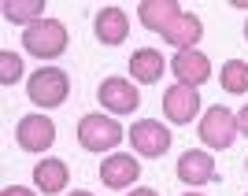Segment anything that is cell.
Wrapping results in <instances>:
<instances>
[{"label":"cell","instance_id":"1","mask_svg":"<svg viewBox=\"0 0 248 196\" xmlns=\"http://www.w3.org/2000/svg\"><path fill=\"white\" fill-rule=\"evenodd\" d=\"M67 26L60 19H37L30 26H22V48L37 56V60H56L67 52Z\"/></svg>","mask_w":248,"mask_h":196},{"label":"cell","instance_id":"12","mask_svg":"<svg viewBox=\"0 0 248 196\" xmlns=\"http://www.w3.org/2000/svg\"><path fill=\"white\" fill-rule=\"evenodd\" d=\"M93 33L100 45H123L130 37V19H126L123 8H100L96 11V22H93Z\"/></svg>","mask_w":248,"mask_h":196},{"label":"cell","instance_id":"2","mask_svg":"<svg viewBox=\"0 0 248 196\" xmlns=\"http://www.w3.org/2000/svg\"><path fill=\"white\" fill-rule=\"evenodd\" d=\"M26 96H30L37 107L52 111V107H60L67 96H71V78L60 71V67H41V71H33L26 78Z\"/></svg>","mask_w":248,"mask_h":196},{"label":"cell","instance_id":"10","mask_svg":"<svg viewBox=\"0 0 248 196\" xmlns=\"http://www.w3.org/2000/svg\"><path fill=\"white\" fill-rule=\"evenodd\" d=\"M170 71H174L178 85H204L207 78H211V60H207L204 52L189 48V52H178L174 60H170Z\"/></svg>","mask_w":248,"mask_h":196},{"label":"cell","instance_id":"9","mask_svg":"<svg viewBox=\"0 0 248 196\" xmlns=\"http://www.w3.org/2000/svg\"><path fill=\"white\" fill-rule=\"evenodd\" d=\"M96 174H100V181L108 189H130L137 178H141V163H137L134 155H126V152H115V155H108L100 163Z\"/></svg>","mask_w":248,"mask_h":196},{"label":"cell","instance_id":"14","mask_svg":"<svg viewBox=\"0 0 248 196\" xmlns=\"http://www.w3.org/2000/svg\"><path fill=\"white\" fill-rule=\"evenodd\" d=\"M182 15V8H178V0H145L141 8H137V19H141V26L152 33H163L170 22Z\"/></svg>","mask_w":248,"mask_h":196},{"label":"cell","instance_id":"15","mask_svg":"<svg viewBox=\"0 0 248 196\" xmlns=\"http://www.w3.org/2000/svg\"><path fill=\"white\" fill-rule=\"evenodd\" d=\"M67 181H71V170H67V163L63 159H41V163L33 166V185L41 189L45 196H56L67 189Z\"/></svg>","mask_w":248,"mask_h":196},{"label":"cell","instance_id":"7","mask_svg":"<svg viewBox=\"0 0 248 196\" xmlns=\"http://www.w3.org/2000/svg\"><path fill=\"white\" fill-rule=\"evenodd\" d=\"M15 137H19V148L26 152H48L56 145V122L48 115H22L15 126Z\"/></svg>","mask_w":248,"mask_h":196},{"label":"cell","instance_id":"20","mask_svg":"<svg viewBox=\"0 0 248 196\" xmlns=\"http://www.w3.org/2000/svg\"><path fill=\"white\" fill-rule=\"evenodd\" d=\"M0 196H37V193H33V189H22V185H8Z\"/></svg>","mask_w":248,"mask_h":196},{"label":"cell","instance_id":"23","mask_svg":"<svg viewBox=\"0 0 248 196\" xmlns=\"http://www.w3.org/2000/svg\"><path fill=\"white\" fill-rule=\"evenodd\" d=\"M67 196H93V193H85V189H74V193H67Z\"/></svg>","mask_w":248,"mask_h":196},{"label":"cell","instance_id":"26","mask_svg":"<svg viewBox=\"0 0 248 196\" xmlns=\"http://www.w3.org/2000/svg\"><path fill=\"white\" fill-rule=\"evenodd\" d=\"M245 166H248V159H245Z\"/></svg>","mask_w":248,"mask_h":196},{"label":"cell","instance_id":"24","mask_svg":"<svg viewBox=\"0 0 248 196\" xmlns=\"http://www.w3.org/2000/svg\"><path fill=\"white\" fill-rule=\"evenodd\" d=\"M245 41H248V22H245Z\"/></svg>","mask_w":248,"mask_h":196},{"label":"cell","instance_id":"18","mask_svg":"<svg viewBox=\"0 0 248 196\" xmlns=\"http://www.w3.org/2000/svg\"><path fill=\"white\" fill-rule=\"evenodd\" d=\"M218 78L226 85V93H248V63L245 60H226Z\"/></svg>","mask_w":248,"mask_h":196},{"label":"cell","instance_id":"4","mask_svg":"<svg viewBox=\"0 0 248 196\" xmlns=\"http://www.w3.org/2000/svg\"><path fill=\"white\" fill-rule=\"evenodd\" d=\"M237 134H241L237 130V115L230 111V107H222V104L207 107V115L200 119V145L215 148V152H226Z\"/></svg>","mask_w":248,"mask_h":196},{"label":"cell","instance_id":"17","mask_svg":"<svg viewBox=\"0 0 248 196\" xmlns=\"http://www.w3.org/2000/svg\"><path fill=\"white\" fill-rule=\"evenodd\" d=\"M41 11H45V0H8L4 4V19L30 26V22L41 19Z\"/></svg>","mask_w":248,"mask_h":196},{"label":"cell","instance_id":"25","mask_svg":"<svg viewBox=\"0 0 248 196\" xmlns=\"http://www.w3.org/2000/svg\"><path fill=\"white\" fill-rule=\"evenodd\" d=\"M186 196H200V193H186Z\"/></svg>","mask_w":248,"mask_h":196},{"label":"cell","instance_id":"16","mask_svg":"<svg viewBox=\"0 0 248 196\" xmlns=\"http://www.w3.org/2000/svg\"><path fill=\"white\" fill-rule=\"evenodd\" d=\"M163 52H155V48H137L134 56H130V74H134V82L141 85H152L163 78Z\"/></svg>","mask_w":248,"mask_h":196},{"label":"cell","instance_id":"8","mask_svg":"<svg viewBox=\"0 0 248 196\" xmlns=\"http://www.w3.org/2000/svg\"><path fill=\"white\" fill-rule=\"evenodd\" d=\"M163 115L178 126L193 122V115H200V93L193 85H170L163 93Z\"/></svg>","mask_w":248,"mask_h":196},{"label":"cell","instance_id":"13","mask_svg":"<svg viewBox=\"0 0 248 196\" xmlns=\"http://www.w3.org/2000/svg\"><path fill=\"white\" fill-rule=\"evenodd\" d=\"M200 37H204V22H200L197 15H186V11H182V15H178V19L163 30V41H167V45H174L178 52L197 48Z\"/></svg>","mask_w":248,"mask_h":196},{"label":"cell","instance_id":"6","mask_svg":"<svg viewBox=\"0 0 248 196\" xmlns=\"http://www.w3.org/2000/svg\"><path fill=\"white\" fill-rule=\"evenodd\" d=\"M130 145H134L137 155H145V159H159L167 155L170 148V130L163 122H155V119H141V122L130 126Z\"/></svg>","mask_w":248,"mask_h":196},{"label":"cell","instance_id":"22","mask_svg":"<svg viewBox=\"0 0 248 196\" xmlns=\"http://www.w3.org/2000/svg\"><path fill=\"white\" fill-rule=\"evenodd\" d=\"M126 196H159L155 189H134V193H126Z\"/></svg>","mask_w":248,"mask_h":196},{"label":"cell","instance_id":"3","mask_svg":"<svg viewBox=\"0 0 248 196\" xmlns=\"http://www.w3.org/2000/svg\"><path fill=\"white\" fill-rule=\"evenodd\" d=\"M123 141V126L111 115H82L78 122V145L89 152H111Z\"/></svg>","mask_w":248,"mask_h":196},{"label":"cell","instance_id":"11","mask_svg":"<svg viewBox=\"0 0 248 196\" xmlns=\"http://www.w3.org/2000/svg\"><path fill=\"white\" fill-rule=\"evenodd\" d=\"M186 185H207V181H215V159L200 148H189V152L178 155V170H174Z\"/></svg>","mask_w":248,"mask_h":196},{"label":"cell","instance_id":"5","mask_svg":"<svg viewBox=\"0 0 248 196\" xmlns=\"http://www.w3.org/2000/svg\"><path fill=\"white\" fill-rule=\"evenodd\" d=\"M96 100L111 115H134L141 107V93H137V85L130 78H104L100 89H96Z\"/></svg>","mask_w":248,"mask_h":196},{"label":"cell","instance_id":"19","mask_svg":"<svg viewBox=\"0 0 248 196\" xmlns=\"http://www.w3.org/2000/svg\"><path fill=\"white\" fill-rule=\"evenodd\" d=\"M22 78V60L15 56V52H0V85H15Z\"/></svg>","mask_w":248,"mask_h":196},{"label":"cell","instance_id":"21","mask_svg":"<svg viewBox=\"0 0 248 196\" xmlns=\"http://www.w3.org/2000/svg\"><path fill=\"white\" fill-rule=\"evenodd\" d=\"M237 130H241V134L248 137V104H245V107L237 111Z\"/></svg>","mask_w":248,"mask_h":196}]
</instances>
